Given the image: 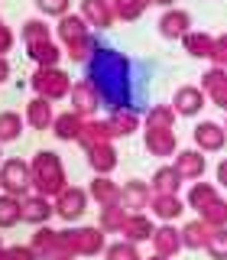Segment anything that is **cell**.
Returning <instances> with one entry per match:
<instances>
[{"mask_svg":"<svg viewBox=\"0 0 227 260\" xmlns=\"http://www.w3.org/2000/svg\"><path fill=\"white\" fill-rule=\"evenodd\" d=\"M81 127H85V124H81V114H78V111L55 117V137H62V140H78Z\"/></svg>","mask_w":227,"mask_h":260,"instance_id":"21","label":"cell"},{"mask_svg":"<svg viewBox=\"0 0 227 260\" xmlns=\"http://www.w3.org/2000/svg\"><path fill=\"white\" fill-rule=\"evenodd\" d=\"M217 182H221V185H227V159L221 162V166H217Z\"/></svg>","mask_w":227,"mask_h":260,"instance_id":"44","label":"cell"},{"mask_svg":"<svg viewBox=\"0 0 227 260\" xmlns=\"http://www.w3.org/2000/svg\"><path fill=\"white\" fill-rule=\"evenodd\" d=\"M208 247H211V254L217 260H227V231H214L208 238Z\"/></svg>","mask_w":227,"mask_h":260,"instance_id":"39","label":"cell"},{"mask_svg":"<svg viewBox=\"0 0 227 260\" xmlns=\"http://www.w3.org/2000/svg\"><path fill=\"white\" fill-rule=\"evenodd\" d=\"M198 211L208 218L211 224H224V221H227V205H224V202H217V199H211L208 205H201Z\"/></svg>","mask_w":227,"mask_h":260,"instance_id":"31","label":"cell"},{"mask_svg":"<svg viewBox=\"0 0 227 260\" xmlns=\"http://www.w3.org/2000/svg\"><path fill=\"white\" fill-rule=\"evenodd\" d=\"M156 247L162 250V254H175V250H178V231L162 228V231L156 234Z\"/></svg>","mask_w":227,"mask_h":260,"instance_id":"33","label":"cell"},{"mask_svg":"<svg viewBox=\"0 0 227 260\" xmlns=\"http://www.w3.org/2000/svg\"><path fill=\"white\" fill-rule=\"evenodd\" d=\"M172 104H175L178 114H188V117H192V114L201 111V104H205V94H201L198 88H188V85H185V88H178V91H175Z\"/></svg>","mask_w":227,"mask_h":260,"instance_id":"12","label":"cell"},{"mask_svg":"<svg viewBox=\"0 0 227 260\" xmlns=\"http://www.w3.org/2000/svg\"><path fill=\"white\" fill-rule=\"evenodd\" d=\"M20 137V117L16 114H0V140H16Z\"/></svg>","mask_w":227,"mask_h":260,"instance_id":"32","label":"cell"},{"mask_svg":"<svg viewBox=\"0 0 227 260\" xmlns=\"http://www.w3.org/2000/svg\"><path fill=\"white\" fill-rule=\"evenodd\" d=\"M175 169L182 173V179H198L201 173H205V156L195 150H185L182 156L175 159Z\"/></svg>","mask_w":227,"mask_h":260,"instance_id":"16","label":"cell"},{"mask_svg":"<svg viewBox=\"0 0 227 260\" xmlns=\"http://www.w3.org/2000/svg\"><path fill=\"white\" fill-rule=\"evenodd\" d=\"M146 146H149V153H156V156H169V153L175 150L172 127H149L146 130Z\"/></svg>","mask_w":227,"mask_h":260,"instance_id":"8","label":"cell"},{"mask_svg":"<svg viewBox=\"0 0 227 260\" xmlns=\"http://www.w3.org/2000/svg\"><path fill=\"white\" fill-rule=\"evenodd\" d=\"M23 39H26V46H36V43H46L52 36H49V26L43 20H26L23 23Z\"/></svg>","mask_w":227,"mask_h":260,"instance_id":"26","label":"cell"},{"mask_svg":"<svg viewBox=\"0 0 227 260\" xmlns=\"http://www.w3.org/2000/svg\"><path fill=\"white\" fill-rule=\"evenodd\" d=\"M91 65V78L94 88L101 91V101L107 98L110 101V111L114 108H127L130 104V62L124 59V55L117 52V49H97L94 59L88 62Z\"/></svg>","mask_w":227,"mask_h":260,"instance_id":"1","label":"cell"},{"mask_svg":"<svg viewBox=\"0 0 227 260\" xmlns=\"http://www.w3.org/2000/svg\"><path fill=\"white\" fill-rule=\"evenodd\" d=\"M110 127H114V134H133V130L140 127V114H136L133 104H127V108H114L110 111Z\"/></svg>","mask_w":227,"mask_h":260,"instance_id":"13","label":"cell"},{"mask_svg":"<svg viewBox=\"0 0 227 260\" xmlns=\"http://www.w3.org/2000/svg\"><path fill=\"white\" fill-rule=\"evenodd\" d=\"M32 88L39 91V98H62V94L71 91L68 75L59 72L55 65H52V69H39L36 75H32Z\"/></svg>","mask_w":227,"mask_h":260,"instance_id":"3","label":"cell"},{"mask_svg":"<svg viewBox=\"0 0 227 260\" xmlns=\"http://www.w3.org/2000/svg\"><path fill=\"white\" fill-rule=\"evenodd\" d=\"M214 62L227 65V32H224V36H217V39H214Z\"/></svg>","mask_w":227,"mask_h":260,"instance_id":"42","label":"cell"},{"mask_svg":"<svg viewBox=\"0 0 227 260\" xmlns=\"http://www.w3.org/2000/svg\"><path fill=\"white\" fill-rule=\"evenodd\" d=\"M185 52L198 55V59H214V39L208 32H185Z\"/></svg>","mask_w":227,"mask_h":260,"instance_id":"14","label":"cell"},{"mask_svg":"<svg viewBox=\"0 0 227 260\" xmlns=\"http://www.w3.org/2000/svg\"><path fill=\"white\" fill-rule=\"evenodd\" d=\"M7 72H10V65H7V59H0V81L7 78Z\"/></svg>","mask_w":227,"mask_h":260,"instance_id":"45","label":"cell"},{"mask_svg":"<svg viewBox=\"0 0 227 260\" xmlns=\"http://www.w3.org/2000/svg\"><path fill=\"white\" fill-rule=\"evenodd\" d=\"M88 153H91L88 159H91V166L97 169V173H110V169L117 166V153H114L110 143H97V146H91Z\"/></svg>","mask_w":227,"mask_h":260,"instance_id":"20","label":"cell"},{"mask_svg":"<svg viewBox=\"0 0 227 260\" xmlns=\"http://www.w3.org/2000/svg\"><path fill=\"white\" fill-rule=\"evenodd\" d=\"M195 140L205 146V150H221L224 140H227V134H224V127H217V124H198Z\"/></svg>","mask_w":227,"mask_h":260,"instance_id":"17","label":"cell"},{"mask_svg":"<svg viewBox=\"0 0 227 260\" xmlns=\"http://www.w3.org/2000/svg\"><path fill=\"white\" fill-rule=\"evenodd\" d=\"M120 195H124V205H127V208H143L146 202H149V192H146V185L136 182V179H133V182H130Z\"/></svg>","mask_w":227,"mask_h":260,"instance_id":"25","label":"cell"},{"mask_svg":"<svg viewBox=\"0 0 227 260\" xmlns=\"http://www.w3.org/2000/svg\"><path fill=\"white\" fill-rule=\"evenodd\" d=\"M224 130H227V127H224Z\"/></svg>","mask_w":227,"mask_h":260,"instance_id":"47","label":"cell"},{"mask_svg":"<svg viewBox=\"0 0 227 260\" xmlns=\"http://www.w3.org/2000/svg\"><path fill=\"white\" fill-rule=\"evenodd\" d=\"M10 46H13V32L4 26V20H0V52H10Z\"/></svg>","mask_w":227,"mask_h":260,"instance_id":"43","label":"cell"},{"mask_svg":"<svg viewBox=\"0 0 227 260\" xmlns=\"http://www.w3.org/2000/svg\"><path fill=\"white\" fill-rule=\"evenodd\" d=\"M97 49H101V46H97L94 36L88 32V36H81V39H75V43H68V55H71L75 62H91Z\"/></svg>","mask_w":227,"mask_h":260,"instance_id":"23","label":"cell"},{"mask_svg":"<svg viewBox=\"0 0 227 260\" xmlns=\"http://www.w3.org/2000/svg\"><path fill=\"white\" fill-rule=\"evenodd\" d=\"M208 238H211L208 228H205V224H198V221L185 228V244H188V247H198V244H205Z\"/></svg>","mask_w":227,"mask_h":260,"instance_id":"37","label":"cell"},{"mask_svg":"<svg viewBox=\"0 0 227 260\" xmlns=\"http://www.w3.org/2000/svg\"><path fill=\"white\" fill-rule=\"evenodd\" d=\"M29 179H32V173H29V166H26L23 159H10V162H4L0 182H4L10 192H23V189L29 185Z\"/></svg>","mask_w":227,"mask_h":260,"instance_id":"6","label":"cell"},{"mask_svg":"<svg viewBox=\"0 0 227 260\" xmlns=\"http://www.w3.org/2000/svg\"><path fill=\"white\" fill-rule=\"evenodd\" d=\"M29 55L36 59L43 69H52L55 62H59V46L52 43V39H46V43H36V46H29Z\"/></svg>","mask_w":227,"mask_h":260,"instance_id":"24","label":"cell"},{"mask_svg":"<svg viewBox=\"0 0 227 260\" xmlns=\"http://www.w3.org/2000/svg\"><path fill=\"white\" fill-rule=\"evenodd\" d=\"M36 7L49 16H65L68 7H71V0H36Z\"/></svg>","mask_w":227,"mask_h":260,"instance_id":"36","label":"cell"},{"mask_svg":"<svg viewBox=\"0 0 227 260\" xmlns=\"http://www.w3.org/2000/svg\"><path fill=\"white\" fill-rule=\"evenodd\" d=\"M91 192H94V199H101V202H104V205H114V199L120 195V189L110 182V179H104V176H97V179H94Z\"/></svg>","mask_w":227,"mask_h":260,"instance_id":"27","label":"cell"},{"mask_svg":"<svg viewBox=\"0 0 227 260\" xmlns=\"http://www.w3.org/2000/svg\"><path fill=\"white\" fill-rule=\"evenodd\" d=\"M85 192H81V189H65L62 195H59V211H62V215L65 218H78L81 215V211H85Z\"/></svg>","mask_w":227,"mask_h":260,"instance_id":"19","label":"cell"},{"mask_svg":"<svg viewBox=\"0 0 227 260\" xmlns=\"http://www.w3.org/2000/svg\"><path fill=\"white\" fill-rule=\"evenodd\" d=\"M110 4H114L117 20H136V16L146 13V7H149L153 0H110Z\"/></svg>","mask_w":227,"mask_h":260,"instance_id":"22","label":"cell"},{"mask_svg":"<svg viewBox=\"0 0 227 260\" xmlns=\"http://www.w3.org/2000/svg\"><path fill=\"white\" fill-rule=\"evenodd\" d=\"M172 117H175L172 108L156 104V108H149V114H146V124H149V127H172Z\"/></svg>","mask_w":227,"mask_h":260,"instance_id":"29","label":"cell"},{"mask_svg":"<svg viewBox=\"0 0 227 260\" xmlns=\"http://www.w3.org/2000/svg\"><path fill=\"white\" fill-rule=\"evenodd\" d=\"M81 16L97 29H107V26H114V20H117L110 0H81Z\"/></svg>","mask_w":227,"mask_h":260,"instance_id":"4","label":"cell"},{"mask_svg":"<svg viewBox=\"0 0 227 260\" xmlns=\"http://www.w3.org/2000/svg\"><path fill=\"white\" fill-rule=\"evenodd\" d=\"M201 78H205V91L211 94V101H214L217 108H227V72L224 69H211Z\"/></svg>","mask_w":227,"mask_h":260,"instance_id":"9","label":"cell"},{"mask_svg":"<svg viewBox=\"0 0 227 260\" xmlns=\"http://www.w3.org/2000/svg\"><path fill=\"white\" fill-rule=\"evenodd\" d=\"M88 26H91V23H88L81 13H65L62 20H59V36H62V43L68 46V43H75V39L88 36Z\"/></svg>","mask_w":227,"mask_h":260,"instance_id":"10","label":"cell"},{"mask_svg":"<svg viewBox=\"0 0 227 260\" xmlns=\"http://www.w3.org/2000/svg\"><path fill=\"white\" fill-rule=\"evenodd\" d=\"M32 182L39 185V192H65V169L59 156H52V153H39L36 159H32Z\"/></svg>","mask_w":227,"mask_h":260,"instance_id":"2","label":"cell"},{"mask_svg":"<svg viewBox=\"0 0 227 260\" xmlns=\"http://www.w3.org/2000/svg\"><path fill=\"white\" fill-rule=\"evenodd\" d=\"M110 137H114V127H110V120H91V124H85L81 127V134H78V140L91 150V146L97 143H110Z\"/></svg>","mask_w":227,"mask_h":260,"instance_id":"11","label":"cell"},{"mask_svg":"<svg viewBox=\"0 0 227 260\" xmlns=\"http://www.w3.org/2000/svg\"><path fill=\"white\" fill-rule=\"evenodd\" d=\"M153 185H156L159 195H172L178 185H182V173H178L175 166H162V169H156V176H153Z\"/></svg>","mask_w":227,"mask_h":260,"instance_id":"18","label":"cell"},{"mask_svg":"<svg viewBox=\"0 0 227 260\" xmlns=\"http://www.w3.org/2000/svg\"><path fill=\"white\" fill-rule=\"evenodd\" d=\"M101 224L107 228V231H110V228H124V224H127V221H124V211H120L117 205H104V211H101Z\"/></svg>","mask_w":227,"mask_h":260,"instance_id":"35","label":"cell"},{"mask_svg":"<svg viewBox=\"0 0 227 260\" xmlns=\"http://www.w3.org/2000/svg\"><path fill=\"white\" fill-rule=\"evenodd\" d=\"M153 4H162V7H172L175 0H153Z\"/></svg>","mask_w":227,"mask_h":260,"instance_id":"46","label":"cell"},{"mask_svg":"<svg viewBox=\"0 0 227 260\" xmlns=\"http://www.w3.org/2000/svg\"><path fill=\"white\" fill-rule=\"evenodd\" d=\"M178 208H182V205H178L175 195H156V199H153V211L162 215V218H175Z\"/></svg>","mask_w":227,"mask_h":260,"instance_id":"28","label":"cell"},{"mask_svg":"<svg viewBox=\"0 0 227 260\" xmlns=\"http://www.w3.org/2000/svg\"><path fill=\"white\" fill-rule=\"evenodd\" d=\"M26 117L36 130H46L52 124V108H49V98H32L29 108H26Z\"/></svg>","mask_w":227,"mask_h":260,"instance_id":"15","label":"cell"},{"mask_svg":"<svg viewBox=\"0 0 227 260\" xmlns=\"http://www.w3.org/2000/svg\"><path fill=\"white\" fill-rule=\"evenodd\" d=\"M124 231H127L133 241H143V238H149V234H153V224L146 221L143 215H136V218H130V221L124 224Z\"/></svg>","mask_w":227,"mask_h":260,"instance_id":"30","label":"cell"},{"mask_svg":"<svg viewBox=\"0 0 227 260\" xmlns=\"http://www.w3.org/2000/svg\"><path fill=\"white\" fill-rule=\"evenodd\" d=\"M20 215L23 211H20V205H16L13 199H0V224H13Z\"/></svg>","mask_w":227,"mask_h":260,"instance_id":"38","label":"cell"},{"mask_svg":"<svg viewBox=\"0 0 227 260\" xmlns=\"http://www.w3.org/2000/svg\"><path fill=\"white\" fill-rule=\"evenodd\" d=\"M188 26H192V16L185 10H166L162 20H159V32L166 39H182L185 32H188Z\"/></svg>","mask_w":227,"mask_h":260,"instance_id":"7","label":"cell"},{"mask_svg":"<svg viewBox=\"0 0 227 260\" xmlns=\"http://www.w3.org/2000/svg\"><path fill=\"white\" fill-rule=\"evenodd\" d=\"M71 104H75L78 114H94L97 108H101V91L94 88L91 78L78 81V85H71Z\"/></svg>","mask_w":227,"mask_h":260,"instance_id":"5","label":"cell"},{"mask_svg":"<svg viewBox=\"0 0 227 260\" xmlns=\"http://www.w3.org/2000/svg\"><path fill=\"white\" fill-rule=\"evenodd\" d=\"M49 211L52 208L46 205V199H29L26 208H23V215H26L29 221H43V218H49Z\"/></svg>","mask_w":227,"mask_h":260,"instance_id":"34","label":"cell"},{"mask_svg":"<svg viewBox=\"0 0 227 260\" xmlns=\"http://www.w3.org/2000/svg\"><path fill=\"white\" fill-rule=\"evenodd\" d=\"M110 260H140V257H136V250H133V247L120 244V247H110Z\"/></svg>","mask_w":227,"mask_h":260,"instance_id":"41","label":"cell"},{"mask_svg":"<svg viewBox=\"0 0 227 260\" xmlns=\"http://www.w3.org/2000/svg\"><path fill=\"white\" fill-rule=\"evenodd\" d=\"M211 199H217V195H214V189H211V185H195V189L188 192V202H192V205L195 208H201V205H208V202Z\"/></svg>","mask_w":227,"mask_h":260,"instance_id":"40","label":"cell"}]
</instances>
